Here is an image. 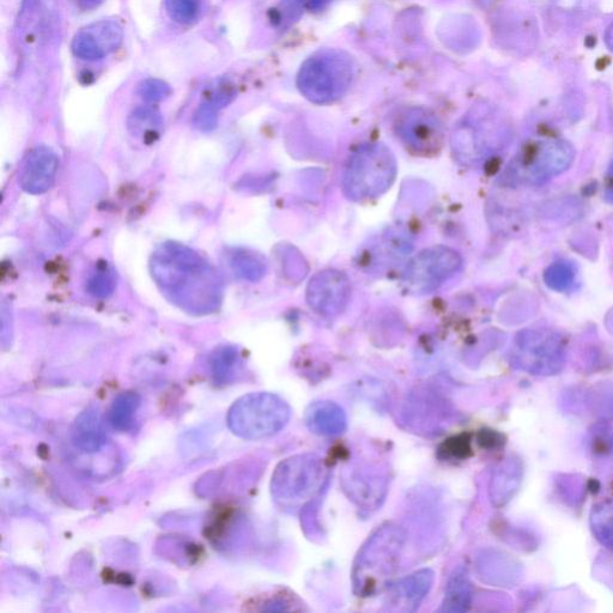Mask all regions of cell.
<instances>
[{
  "label": "cell",
  "mask_w": 613,
  "mask_h": 613,
  "mask_svg": "<svg viewBox=\"0 0 613 613\" xmlns=\"http://www.w3.org/2000/svg\"><path fill=\"white\" fill-rule=\"evenodd\" d=\"M166 9L174 21L192 23L200 14V0H166Z\"/></svg>",
  "instance_id": "obj_29"
},
{
  "label": "cell",
  "mask_w": 613,
  "mask_h": 613,
  "mask_svg": "<svg viewBox=\"0 0 613 613\" xmlns=\"http://www.w3.org/2000/svg\"><path fill=\"white\" fill-rule=\"evenodd\" d=\"M545 284L558 293H566L572 290L576 282V270L573 264L560 260L551 264L545 271Z\"/></svg>",
  "instance_id": "obj_25"
},
{
  "label": "cell",
  "mask_w": 613,
  "mask_h": 613,
  "mask_svg": "<svg viewBox=\"0 0 613 613\" xmlns=\"http://www.w3.org/2000/svg\"><path fill=\"white\" fill-rule=\"evenodd\" d=\"M434 573L430 569L418 570L397 582L388 591L387 610L393 612H415L426 599L434 584Z\"/></svg>",
  "instance_id": "obj_15"
},
{
  "label": "cell",
  "mask_w": 613,
  "mask_h": 613,
  "mask_svg": "<svg viewBox=\"0 0 613 613\" xmlns=\"http://www.w3.org/2000/svg\"><path fill=\"white\" fill-rule=\"evenodd\" d=\"M171 87L167 83L157 80V78H149V80L142 83L139 88V94L144 100L149 102H157L167 99L171 95Z\"/></svg>",
  "instance_id": "obj_30"
},
{
  "label": "cell",
  "mask_w": 613,
  "mask_h": 613,
  "mask_svg": "<svg viewBox=\"0 0 613 613\" xmlns=\"http://www.w3.org/2000/svg\"><path fill=\"white\" fill-rule=\"evenodd\" d=\"M124 40V30L120 23L102 20L81 30L72 41V51L76 57L95 62L117 51Z\"/></svg>",
  "instance_id": "obj_14"
},
{
  "label": "cell",
  "mask_w": 613,
  "mask_h": 613,
  "mask_svg": "<svg viewBox=\"0 0 613 613\" xmlns=\"http://www.w3.org/2000/svg\"><path fill=\"white\" fill-rule=\"evenodd\" d=\"M575 151L563 139H542L528 145L508 168V180L524 185H540L568 171Z\"/></svg>",
  "instance_id": "obj_7"
},
{
  "label": "cell",
  "mask_w": 613,
  "mask_h": 613,
  "mask_svg": "<svg viewBox=\"0 0 613 613\" xmlns=\"http://www.w3.org/2000/svg\"><path fill=\"white\" fill-rule=\"evenodd\" d=\"M352 77L354 68L347 54L323 51L302 65L297 86L306 99L318 105H325L341 99L347 93Z\"/></svg>",
  "instance_id": "obj_6"
},
{
  "label": "cell",
  "mask_w": 613,
  "mask_h": 613,
  "mask_svg": "<svg viewBox=\"0 0 613 613\" xmlns=\"http://www.w3.org/2000/svg\"><path fill=\"white\" fill-rule=\"evenodd\" d=\"M236 363H238V352L233 348H222L215 352L211 360L212 374L218 382L228 381L233 375Z\"/></svg>",
  "instance_id": "obj_27"
},
{
  "label": "cell",
  "mask_w": 613,
  "mask_h": 613,
  "mask_svg": "<svg viewBox=\"0 0 613 613\" xmlns=\"http://www.w3.org/2000/svg\"><path fill=\"white\" fill-rule=\"evenodd\" d=\"M139 405H141V399L138 394L132 392L119 394L109 411V422L120 432L129 430L135 423Z\"/></svg>",
  "instance_id": "obj_22"
},
{
  "label": "cell",
  "mask_w": 613,
  "mask_h": 613,
  "mask_svg": "<svg viewBox=\"0 0 613 613\" xmlns=\"http://www.w3.org/2000/svg\"><path fill=\"white\" fill-rule=\"evenodd\" d=\"M404 548L405 533L397 525H382L368 538L352 569L357 596L369 597L385 590L398 572Z\"/></svg>",
  "instance_id": "obj_2"
},
{
  "label": "cell",
  "mask_w": 613,
  "mask_h": 613,
  "mask_svg": "<svg viewBox=\"0 0 613 613\" xmlns=\"http://www.w3.org/2000/svg\"><path fill=\"white\" fill-rule=\"evenodd\" d=\"M291 417L290 406L277 394H247L229 409L227 422L232 432L245 440H263L278 434Z\"/></svg>",
  "instance_id": "obj_5"
},
{
  "label": "cell",
  "mask_w": 613,
  "mask_h": 613,
  "mask_svg": "<svg viewBox=\"0 0 613 613\" xmlns=\"http://www.w3.org/2000/svg\"><path fill=\"white\" fill-rule=\"evenodd\" d=\"M344 487L349 491L351 499L364 509L378 508L387 490L385 479L358 469L352 470L344 478Z\"/></svg>",
  "instance_id": "obj_17"
},
{
  "label": "cell",
  "mask_w": 613,
  "mask_h": 613,
  "mask_svg": "<svg viewBox=\"0 0 613 613\" xmlns=\"http://www.w3.org/2000/svg\"><path fill=\"white\" fill-rule=\"evenodd\" d=\"M72 439L83 452L100 451L106 443V434L103 432L99 411L88 409L78 416L72 429Z\"/></svg>",
  "instance_id": "obj_19"
},
{
  "label": "cell",
  "mask_w": 613,
  "mask_h": 613,
  "mask_svg": "<svg viewBox=\"0 0 613 613\" xmlns=\"http://www.w3.org/2000/svg\"><path fill=\"white\" fill-rule=\"evenodd\" d=\"M234 90L230 86H222L214 96L204 102L194 114L193 124L200 131H212L218 123V111L232 102Z\"/></svg>",
  "instance_id": "obj_21"
},
{
  "label": "cell",
  "mask_w": 613,
  "mask_h": 613,
  "mask_svg": "<svg viewBox=\"0 0 613 613\" xmlns=\"http://www.w3.org/2000/svg\"><path fill=\"white\" fill-rule=\"evenodd\" d=\"M397 173V160L390 148L384 144L363 145L344 167L343 191L354 202L375 199L390 190Z\"/></svg>",
  "instance_id": "obj_3"
},
{
  "label": "cell",
  "mask_w": 613,
  "mask_h": 613,
  "mask_svg": "<svg viewBox=\"0 0 613 613\" xmlns=\"http://www.w3.org/2000/svg\"><path fill=\"white\" fill-rule=\"evenodd\" d=\"M151 272L162 293L188 313L209 314L221 305L220 276L191 248L175 242L161 246L151 259Z\"/></svg>",
  "instance_id": "obj_1"
},
{
  "label": "cell",
  "mask_w": 613,
  "mask_h": 613,
  "mask_svg": "<svg viewBox=\"0 0 613 613\" xmlns=\"http://www.w3.org/2000/svg\"><path fill=\"white\" fill-rule=\"evenodd\" d=\"M488 115H470L454 130L452 150L463 166H476L501 150L506 132Z\"/></svg>",
  "instance_id": "obj_9"
},
{
  "label": "cell",
  "mask_w": 613,
  "mask_h": 613,
  "mask_svg": "<svg viewBox=\"0 0 613 613\" xmlns=\"http://www.w3.org/2000/svg\"><path fill=\"white\" fill-rule=\"evenodd\" d=\"M309 432L319 436H338L348 428L345 411L337 403H313L306 411Z\"/></svg>",
  "instance_id": "obj_18"
},
{
  "label": "cell",
  "mask_w": 613,
  "mask_h": 613,
  "mask_svg": "<svg viewBox=\"0 0 613 613\" xmlns=\"http://www.w3.org/2000/svg\"><path fill=\"white\" fill-rule=\"evenodd\" d=\"M326 481L323 459L311 453L294 455L283 460L273 473L272 496L279 507L293 512L319 495Z\"/></svg>",
  "instance_id": "obj_4"
},
{
  "label": "cell",
  "mask_w": 613,
  "mask_h": 613,
  "mask_svg": "<svg viewBox=\"0 0 613 613\" xmlns=\"http://www.w3.org/2000/svg\"><path fill=\"white\" fill-rule=\"evenodd\" d=\"M230 265L236 276L247 279V281H258L266 271L265 263L257 254L245 251L234 253Z\"/></svg>",
  "instance_id": "obj_26"
},
{
  "label": "cell",
  "mask_w": 613,
  "mask_h": 613,
  "mask_svg": "<svg viewBox=\"0 0 613 613\" xmlns=\"http://www.w3.org/2000/svg\"><path fill=\"white\" fill-rule=\"evenodd\" d=\"M162 129V118L153 108H137L129 119V130L133 136L154 139Z\"/></svg>",
  "instance_id": "obj_23"
},
{
  "label": "cell",
  "mask_w": 613,
  "mask_h": 613,
  "mask_svg": "<svg viewBox=\"0 0 613 613\" xmlns=\"http://www.w3.org/2000/svg\"><path fill=\"white\" fill-rule=\"evenodd\" d=\"M591 526L599 542L613 550V500L600 502L593 508Z\"/></svg>",
  "instance_id": "obj_24"
},
{
  "label": "cell",
  "mask_w": 613,
  "mask_h": 613,
  "mask_svg": "<svg viewBox=\"0 0 613 613\" xmlns=\"http://www.w3.org/2000/svg\"><path fill=\"white\" fill-rule=\"evenodd\" d=\"M56 10L54 0H24L17 27L22 51L32 54L47 44L48 36L57 30Z\"/></svg>",
  "instance_id": "obj_13"
},
{
  "label": "cell",
  "mask_w": 613,
  "mask_h": 613,
  "mask_svg": "<svg viewBox=\"0 0 613 613\" xmlns=\"http://www.w3.org/2000/svg\"><path fill=\"white\" fill-rule=\"evenodd\" d=\"M59 159L56 153L47 147H38L29 154L22 169L20 184L29 194H44L56 181Z\"/></svg>",
  "instance_id": "obj_16"
},
{
  "label": "cell",
  "mask_w": 613,
  "mask_h": 613,
  "mask_svg": "<svg viewBox=\"0 0 613 613\" xmlns=\"http://www.w3.org/2000/svg\"><path fill=\"white\" fill-rule=\"evenodd\" d=\"M513 361L528 373L556 374L566 361L563 339L550 330H525L515 339Z\"/></svg>",
  "instance_id": "obj_10"
},
{
  "label": "cell",
  "mask_w": 613,
  "mask_h": 613,
  "mask_svg": "<svg viewBox=\"0 0 613 613\" xmlns=\"http://www.w3.org/2000/svg\"><path fill=\"white\" fill-rule=\"evenodd\" d=\"M605 44H606V46H608L610 48L611 51H613V23L608 28V30H606V33H605Z\"/></svg>",
  "instance_id": "obj_33"
},
{
  "label": "cell",
  "mask_w": 613,
  "mask_h": 613,
  "mask_svg": "<svg viewBox=\"0 0 613 613\" xmlns=\"http://www.w3.org/2000/svg\"><path fill=\"white\" fill-rule=\"evenodd\" d=\"M102 2L103 0H77L78 5H80L81 8L86 10L95 9Z\"/></svg>",
  "instance_id": "obj_32"
},
{
  "label": "cell",
  "mask_w": 613,
  "mask_h": 613,
  "mask_svg": "<svg viewBox=\"0 0 613 613\" xmlns=\"http://www.w3.org/2000/svg\"><path fill=\"white\" fill-rule=\"evenodd\" d=\"M306 297L309 307L321 317H338L349 305V278L338 270L321 271L309 282Z\"/></svg>",
  "instance_id": "obj_12"
},
{
  "label": "cell",
  "mask_w": 613,
  "mask_h": 613,
  "mask_svg": "<svg viewBox=\"0 0 613 613\" xmlns=\"http://www.w3.org/2000/svg\"><path fill=\"white\" fill-rule=\"evenodd\" d=\"M605 196L606 199H608L609 202L613 204V162L610 167L608 176H606Z\"/></svg>",
  "instance_id": "obj_31"
},
{
  "label": "cell",
  "mask_w": 613,
  "mask_h": 613,
  "mask_svg": "<svg viewBox=\"0 0 613 613\" xmlns=\"http://www.w3.org/2000/svg\"><path fill=\"white\" fill-rule=\"evenodd\" d=\"M463 269V257L451 247L434 246L422 251L406 266L403 285L409 293L429 294Z\"/></svg>",
  "instance_id": "obj_8"
},
{
  "label": "cell",
  "mask_w": 613,
  "mask_h": 613,
  "mask_svg": "<svg viewBox=\"0 0 613 613\" xmlns=\"http://www.w3.org/2000/svg\"><path fill=\"white\" fill-rule=\"evenodd\" d=\"M472 602V586L464 568H457L449 579L445 598L442 602V612L461 613L470 609Z\"/></svg>",
  "instance_id": "obj_20"
},
{
  "label": "cell",
  "mask_w": 613,
  "mask_h": 613,
  "mask_svg": "<svg viewBox=\"0 0 613 613\" xmlns=\"http://www.w3.org/2000/svg\"><path fill=\"white\" fill-rule=\"evenodd\" d=\"M115 289V276L111 267L102 265L89 279L88 290L91 295L105 299L111 296Z\"/></svg>",
  "instance_id": "obj_28"
},
{
  "label": "cell",
  "mask_w": 613,
  "mask_h": 613,
  "mask_svg": "<svg viewBox=\"0 0 613 613\" xmlns=\"http://www.w3.org/2000/svg\"><path fill=\"white\" fill-rule=\"evenodd\" d=\"M396 131L400 141L416 155H434L443 142L439 119L422 108L409 109L404 113L397 121Z\"/></svg>",
  "instance_id": "obj_11"
}]
</instances>
